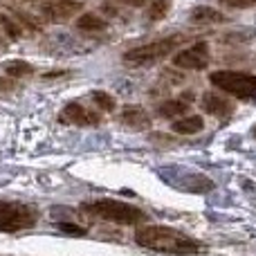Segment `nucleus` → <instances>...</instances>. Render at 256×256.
Returning <instances> with one entry per match:
<instances>
[{
    "mask_svg": "<svg viewBox=\"0 0 256 256\" xmlns=\"http://www.w3.org/2000/svg\"><path fill=\"white\" fill-rule=\"evenodd\" d=\"M189 20L194 22V25H220V22H227L230 18H227L225 12H220V9H216V7L198 4V7L191 9Z\"/></svg>",
    "mask_w": 256,
    "mask_h": 256,
    "instance_id": "12",
    "label": "nucleus"
},
{
    "mask_svg": "<svg viewBox=\"0 0 256 256\" xmlns=\"http://www.w3.org/2000/svg\"><path fill=\"white\" fill-rule=\"evenodd\" d=\"M14 88V81H9L7 76H0V92H7Z\"/></svg>",
    "mask_w": 256,
    "mask_h": 256,
    "instance_id": "21",
    "label": "nucleus"
},
{
    "mask_svg": "<svg viewBox=\"0 0 256 256\" xmlns=\"http://www.w3.org/2000/svg\"><path fill=\"white\" fill-rule=\"evenodd\" d=\"M81 212L90 214L94 218H102V220L115 222V225H144L148 220L146 212H142L140 207H132V204L115 198H97L90 200V202H84Z\"/></svg>",
    "mask_w": 256,
    "mask_h": 256,
    "instance_id": "2",
    "label": "nucleus"
},
{
    "mask_svg": "<svg viewBox=\"0 0 256 256\" xmlns=\"http://www.w3.org/2000/svg\"><path fill=\"white\" fill-rule=\"evenodd\" d=\"M191 104H194V94L186 92L182 97H173V99H166L158 106V115L164 117V120H176V117H184L189 112Z\"/></svg>",
    "mask_w": 256,
    "mask_h": 256,
    "instance_id": "10",
    "label": "nucleus"
},
{
    "mask_svg": "<svg viewBox=\"0 0 256 256\" xmlns=\"http://www.w3.org/2000/svg\"><path fill=\"white\" fill-rule=\"evenodd\" d=\"M214 88L222 90L225 94L240 102H250L256 97V76L250 72H240V70H216L209 74Z\"/></svg>",
    "mask_w": 256,
    "mask_h": 256,
    "instance_id": "4",
    "label": "nucleus"
},
{
    "mask_svg": "<svg viewBox=\"0 0 256 256\" xmlns=\"http://www.w3.org/2000/svg\"><path fill=\"white\" fill-rule=\"evenodd\" d=\"M0 32H2V36H7L9 40H18L22 36V25L18 20H14L9 14L0 12Z\"/></svg>",
    "mask_w": 256,
    "mask_h": 256,
    "instance_id": "15",
    "label": "nucleus"
},
{
    "mask_svg": "<svg viewBox=\"0 0 256 256\" xmlns=\"http://www.w3.org/2000/svg\"><path fill=\"white\" fill-rule=\"evenodd\" d=\"M81 9V2L76 0H43L40 2V14L50 22H66L72 16H76Z\"/></svg>",
    "mask_w": 256,
    "mask_h": 256,
    "instance_id": "7",
    "label": "nucleus"
},
{
    "mask_svg": "<svg viewBox=\"0 0 256 256\" xmlns=\"http://www.w3.org/2000/svg\"><path fill=\"white\" fill-rule=\"evenodd\" d=\"M120 122L124 126L132 128V130H146V128H150V124H153L150 115L142 106H124L120 112Z\"/></svg>",
    "mask_w": 256,
    "mask_h": 256,
    "instance_id": "11",
    "label": "nucleus"
},
{
    "mask_svg": "<svg viewBox=\"0 0 256 256\" xmlns=\"http://www.w3.org/2000/svg\"><path fill=\"white\" fill-rule=\"evenodd\" d=\"M225 9H256V0H218Z\"/></svg>",
    "mask_w": 256,
    "mask_h": 256,
    "instance_id": "19",
    "label": "nucleus"
},
{
    "mask_svg": "<svg viewBox=\"0 0 256 256\" xmlns=\"http://www.w3.org/2000/svg\"><path fill=\"white\" fill-rule=\"evenodd\" d=\"M0 40H2V32H0Z\"/></svg>",
    "mask_w": 256,
    "mask_h": 256,
    "instance_id": "25",
    "label": "nucleus"
},
{
    "mask_svg": "<svg viewBox=\"0 0 256 256\" xmlns=\"http://www.w3.org/2000/svg\"><path fill=\"white\" fill-rule=\"evenodd\" d=\"M34 72V66L30 61H22V58H14V61L4 63V74L12 76V79H20V76H27Z\"/></svg>",
    "mask_w": 256,
    "mask_h": 256,
    "instance_id": "16",
    "label": "nucleus"
},
{
    "mask_svg": "<svg viewBox=\"0 0 256 256\" xmlns=\"http://www.w3.org/2000/svg\"><path fill=\"white\" fill-rule=\"evenodd\" d=\"M20 2H34V0H20Z\"/></svg>",
    "mask_w": 256,
    "mask_h": 256,
    "instance_id": "24",
    "label": "nucleus"
},
{
    "mask_svg": "<svg viewBox=\"0 0 256 256\" xmlns=\"http://www.w3.org/2000/svg\"><path fill=\"white\" fill-rule=\"evenodd\" d=\"M36 220H38L36 207L0 198V234H16L22 230H32Z\"/></svg>",
    "mask_w": 256,
    "mask_h": 256,
    "instance_id": "5",
    "label": "nucleus"
},
{
    "mask_svg": "<svg viewBox=\"0 0 256 256\" xmlns=\"http://www.w3.org/2000/svg\"><path fill=\"white\" fill-rule=\"evenodd\" d=\"M171 128L178 135H196V132H200L204 128V120L200 115H184L173 120Z\"/></svg>",
    "mask_w": 256,
    "mask_h": 256,
    "instance_id": "13",
    "label": "nucleus"
},
{
    "mask_svg": "<svg viewBox=\"0 0 256 256\" xmlns=\"http://www.w3.org/2000/svg\"><path fill=\"white\" fill-rule=\"evenodd\" d=\"M90 99H92L94 106L104 112H112L117 108L115 97H112L110 92H106V90H94V92H90Z\"/></svg>",
    "mask_w": 256,
    "mask_h": 256,
    "instance_id": "17",
    "label": "nucleus"
},
{
    "mask_svg": "<svg viewBox=\"0 0 256 256\" xmlns=\"http://www.w3.org/2000/svg\"><path fill=\"white\" fill-rule=\"evenodd\" d=\"M117 2L126 4V7H144L146 0H117Z\"/></svg>",
    "mask_w": 256,
    "mask_h": 256,
    "instance_id": "22",
    "label": "nucleus"
},
{
    "mask_svg": "<svg viewBox=\"0 0 256 256\" xmlns=\"http://www.w3.org/2000/svg\"><path fill=\"white\" fill-rule=\"evenodd\" d=\"M58 230L61 232H66V234H72V236H84L86 234V230L84 227H79V225H72V222H58Z\"/></svg>",
    "mask_w": 256,
    "mask_h": 256,
    "instance_id": "20",
    "label": "nucleus"
},
{
    "mask_svg": "<svg viewBox=\"0 0 256 256\" xmlns=\"http://www.w3.org/2000/svg\"><path fill=\"white\" fill-rule=\"evenodd\" d=\"M168 9H171V0H153V2L148 4V12H146V16H148V20H162V18L168 16Z\"/></svg>",
    "mask_w": 256,
    "mask_h": 256,
    "instance_id": "18",
    "label": "nucleus"
},
{
    "mask_svg": "<svg viewBox=\"0 0 256 256\" xmlns=\"http://www.w3.org/2000/svg\"><path fill=\"white\" fill-rule=\"evenodd\" d=\"M200 104H202L204 112H209L212 117H218V120H230L236 110L230 94H218V92H212V90H207V92L202 94Z\"/></svg>",
    "mask_w": 256,
    "mask_h": 256,
    "instance_id": "9",
    "label": "nucleus"
},
{
    "mask_svg": "<svg viewBox=\"0 0 256 256\" xmlns=\"http://www.w3.org/2000/svg\"><path fill=\"white\" fill-rule=\"evenodd\" d=\"M108 22L104 20L102 16H97V14L92 12H86L81 14L79 18H76V30L79 32H86V34H97V32H106Z\"/></svg>",
    "mask_w": 256,
    "mask_h": 256,
    "instance_id": "14",
    "label": "nucleus"
},
{
    "mask_svg": "<svg viewBox=\"0 0 256 256\" xmlns=\"http://www.w3.org/2000/svg\"><path fill=\"white\" fill-rule=\"evenodd\" d=\"M209 63H212V50H209V43H204V40H198V43L180 50L173 56V66L180 68V70L200 72V70H207Z\"/></svg>",
    "mask_w": 256,
    "mask_h": 256,
    "instance_id": "6",
    "label": "nucleus"
},
{
    "mask_svg": "<svg viewBox=\"0 0 256 256\" xmlns=\"http://www.w3.org/2000/svg\"><path fill=\"white\" fill-rule=\"evenodd\" d=\"M252 137H254V140H256V124L252 126Z\"/></svg>",
    "mask_w": 256,
    "mask_h": 256,
    "instance_id": "23",
    "label": "nucleus"
},
{
    "mask_svg": "<svg viewBox=\"0 0 256 256\" xmlns=\"http://www.w3.org/2000/svg\"><path fill=\"white\" fill-rule=\"evenodd\" d=\"M184 43V36L176 34V36H164V38L150 40V43L137 45V48H130L128 52H124L122 61L126 63L128 68H148L155 66V63L164 61L166 56H171L178 50V45Z\"/></svg>",
    "mask_w": 256,
    "mask_h": 256,
    "instance_id": "3",
    "label": "nucleus"
},
{
    "mask_svg": "<svg viewBox=\"0 0 256 256\" xmlns=\"http://www.w3.org/2000/svg\"><path fill=\"white\" fill-rule=\"evenodd\" d=\"M61 122L74 124V126H99L102 124V117H99V112L86 108L84 104L70 102V104H66V108L61 110Z\"/></svg>",
    "mask_w": 256,
    "mask_h": 256,
    "instance_id": "8",
    "label": "nucleus"
},
{
    "mask_svg": "<svg viewBox=\"0 0 256 256\" xmlns=\"http://www.w3.org/2000/svg\"><path fill=\"white\" fill-rule=\"evenodd\" d=\"M135 243L148 252L168 254V256H191L202 252V243L184 232L166 225H140L135 232Z\"/></svg>",
    "mask_w": 256,
    "mask_h": 256,
    "instance_id": "1",
    "label": "nucleus"
}]
</instances>
